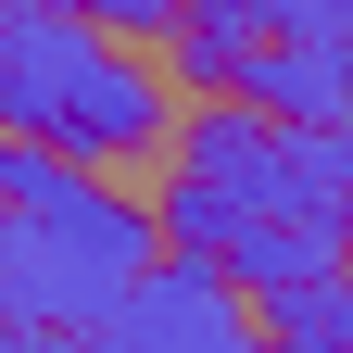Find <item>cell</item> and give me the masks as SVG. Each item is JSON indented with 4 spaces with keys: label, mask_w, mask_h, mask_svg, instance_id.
I'll return each mask as SVG.
<instances>
[{
    "label": "cell",
    "mask_w": 353,
    "mask_h": 353,
    "mask_svg": "<svg viewBox=\"0 0 353 353\" xmlns=\"http://www.w3.org/2000/svg\"><path fill=\"white\" fill-rule=\"evenodd\" d=\"M0 214H13V328H76L139 278V252L164 240L126 190H101L76 152L51 139H13V164H0Z\"/></svg>",
    "instance_id": "cell-1"
},
{
    "label": "cell",
    "mask_w": 353,
    "mask_h": 353,
    "mask_svg": "<svg viewBox=\"0 0 353 353\" xmlns=\"http://www.w3.org/2000/svg\"><path fill=\"white\" fill-rule=\"evenodd\" d=\"M0 126L88 164V152H152L176 126V101L139 51H114V26L13 0V26H0Z\"/></svg>",
    "instance_id": "cell-2"
},
{
    "label": "cell",
    "mask_w": 353,
    "mask_h": 353,
    "mask_svg": "<svg viewBox=\"0 0 353 353\" xmlns=\"http://www.w3.org/2000/svg\"><path fill=\"white\" fill-rule=\"evenodd\" d=\"M88 341H114V353H240L252 341V290L214 252L176 240V252H139V278L88 316Z\"/></svg>",
    "instance_id": "cell-3"
},
{
    "label": "cell",
    "mask_w": 353,
    "mask_h": 353,
    "mask_svg": "<svg viewBox=\"0 0 353 353\" xmlns=\"http://www.w3.org/2000/svg\"><path fill=\"white\" fill-rule=\"evenodd\" d=\"M228 88L290 126H353V26H265L228 63Z\"/></svg>",
    "instance_id": "cell-4"
},
{
    "label": "cell",
    "mask_w": 353,
    "mask_h": 353,
    "mask_svg": "<svg viewBox=\"0 0 353 353\" xmlns=\"http://www.w3.org/2000/svg\"><path fill=\"white\" fill-rule=\"evenodd\" d=\"M38 13H88V26H114V38H164L176 0H38Z\"/></svg>",
    "instance_id": "cell-5"
},
{
    "label": "cell",
    "mask_w": 353,
    "mask_h": 353,
    "mask_svg": "<svg viewBox=\"0 0 353 353\" xmlns=\"http://www.w3.org/2000/svg\"><path fill=\"white\" fill-rule=\"evenodd\" d=\"M0 328H13V214H0Z\"/></svg>",
    "instance_id": "cell-6"
},
{
    "label": "cell",
    "mask_w": 353,
    "mask_h": 353,
    "mask_svg": "<svg viewBox=\"0 0 353 353\" xmlns=\"http://www.w3.org/2000/svg\"><path fill=\"white\" fill-rule=\"evenodd\" d=\"M341 228H353V126H341Z\"/></svg>",
    "instance_id": "cell-7"
},
{
    "label": "cell",
    "mask_w": 353,
    "mask_h": 353,
    "mask_svg": "<svg viewBox=\"0 0 353 353\" xmlns=\"http://www.w3.org/2000/svg\"><path fill=\"white\" fill-rule=\"evenodd\" d=\"M0 164H13V126H0Z\"/></svg>",
    "instance_id": "cell-8"
}]
</instances>
